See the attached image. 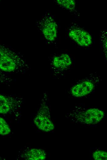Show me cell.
<instances>
[{
	"mask_svg": "<svg viewBox=\"0 0 107 160\" xmlns=\"http://www.w3.org/2000/svg\"><path fill=\"white\" fill-rule=\"evenodd\" d=\"M99 79L97 77L84 79L77 82L71 88L70 92L75 97H80L91 93L98 83Z\"/></svg>",
	"mask_w": 107,
	"mask_h": 160,
	"instance_id": "obj_1",
	"label": "cell"
},
{
	"mask_svg": "<svg viewBox=\"0 0 107 160\" xmlns=\"http://www.w3.org/2000/svg\"><path fill=\"white\" fill-rule=\"evenodd\" d=\"M49 115L47 106L44 105L42 106L33 119L34 124L39 129L46 132L53 130L54 126L49 117Z\"/></svg>",
	"mask_w": 107,
	"mask_h": 160,
	"instance_id": "obj_2",
	"label": "cell"
},
{
	"mask_svg": "<svg viewBox=\"0 0 107 160\" xmlns=\"http://www.w3.org/2000/svg\"><path fill=\"white\" fill-rule=\"evenodd\" d=\"M77 119L85 124H95L99 122L104 116V112L98 109L90 108L77 114Z\"/></svg>",
	"mask_w": 107,
	"mask_h": 160,
	"instance_id": "obj_3",
	"label": "cell"
},
{
	"mask_svg": "<svg viewBox=\"0 0 107 160\" xmlns=\"http://www.w3.org/2000/svg\"><path fill=\"white\" fill-rule=\"evenodd\" d=\"M69 35L80 46H87L92 43L90 34L82 29L77 28L72 29L69 31Z\"/></svg>",
	"mask_w": 107,
	"mask_h": 160,
	"instance_id": "obj_4",
	"label": "cell"
},
{
	"mask_svg": "<svg viewBox=\"0 0 107 160\" xmlns=\"http://www.w3.org/2000/svg\"><path fill=\"white\" fill-rule=\"evenodd\" d=\"M42 34L45 38L50 41L55 40L57 37V25L51 18H47L43 23L42 28Z\"/></svg>",
	"mask_w": 107,
	"mask_h": 160,
	"instance_id": "obj_5",
	"label": "cell"
},
{
	"mask_svg": "<svg viewBox=\"0 0 107 160\" xmlns=\"http://www.w3.org/2000/svg\"><path fill=\"white\" fill-rule=\"evenodd\" d=\"M72 63L71 58L66 53H63L54 57L52 64L56 69L63 70L69 67Z\"/></svg>",
	"mask_w": 107,
	"mask_h": 160,
	"instance_id": "obj_6",
	"label": "cell"
},
{
	"mask_svg": "<svg viewBox=\"0 0 107 160\" xmlns=\"http://www.w3.org/2000/svg\"><path fill=\"white\" fill-rule=\"evenodd\" d=\"M14 100L5 95L0 94V114H7L14 108Z\"/></svg>",
	"mask_w": 107,
	"mask_h": 160,
	"instance_id": "obj_7",
	"label": "cell"
},
{
	"mask_svg": "<svg viewBox=\"0 0 107 160\" xmlns=\"http://www.w3.org/2000/svg\"><path fill=\"white\" fill-rule=\"evenodd\" d=\"M24 157L27 160H44L46 158V153L41 149H31L24 154Z\"/></svg>",
	"mask_w": 107,
	"mask_h": 160,
	"instance_id": "obj_8",
	"label": "cell"
},
{
	"mask_svg": "<svg viewBox=\"0 0 107 160\" xmlns=\"http://www.w3.org/2000/svg\"><path fill=\"white\" fill-rule=\"evenodd\" d=\"M16 64L14 60L8 55L0 63V69L7 72H11L15 70Z\"/></svg>",
	"mask_w": 107,
	"mask_h": 160,
	"instance_id": "obj_9",
	"label": "cell"
},
{
	"mask_svg": "<svg viewBox=\"0 0 107 160\" xmlns=\"http://www.w3.org/2000/svg\"><path fill=\"white\" fill-rule=\"evenodd\" d=\"M11 132V129L8 123L3 118L0 117V135H6Z\"/></svg>",
	"mask_w": 107,
	"mask_h": 160,
	"instance_id": "obj_10",
	"label": "cell"
},
{
	"mask_svg": "<svg viewBox=\"0 0 107 160\" xmlns=\"http://www.w3.org/2000/svg\"><path fill=\"white\" fill-rule=\"evenodd\" d=\"M56 2L59 5L69 10L73 9L75 6V2L73 0H57Z\"/></svg>",
	"mask_w": 107,
	"mask_h": 160,
	"instance_id": "obj_11",
	"label": "cell"
},
{
	"mask_svg": "<svg viewBox=\"0 0 107 160\" xmlns=\"http://www.w3.org/2000/svg\"><path fill=\"white\" fill-rule=\"evenodd\" d=\"M93 156L95 160H102L107 159V152L101 150L95 151L93 154Z\"/></svg>",
	"mask_w": 107,
	"mask_h": 160,
	"instance_id": "obj_12",
	"label": "cell"
},
{
	"mask_svg": "<svg viewBox=\"0 0 107 160\" xmlns=\"http://www.w3.org/2000/svg\"><path fill=\"white\" fill-rule=\"evenodd\" d=\"M7 54L0 50V63L7 56Z\"/></svg>",
	"mask_w": 107,
	"mask_h": 160,
	"instance_id": "obj_13",
	"label": "cell"
}]
</instances>
